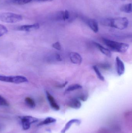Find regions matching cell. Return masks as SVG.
<instances>
[{
  "mask_svg": "<svg viewBox=\"0 0 132 133\" xmlns=\"http://www.w3.org/2000/svg\"><path fill=\"white\" fill-rule=\"evenodd\" d=\"M67 83H68V82H67V81H66V82H64V83L62 84L58 85V86H57V87L60 88H63L64 87L66 86V85L67 84Z\"/></svg>",
  "mask_w": 132,
  "mask_h": 133,
  "instance_id": "484cf974",
  "label": "cell"
},
{
  "mask_svg": "<svg viewBox=\"0 0 132 133\" xmlns=\"http://www.w3.org/2000/svg\"><path fill=\"white\" fill-rule=\"evenodd\" d=\"M87 24L91 29L94 32L97 33L98 32L99 27L98 23L96 19H90L87 21Z\"/></svg>",
  "mask_w": 132,
  "mask_h": 133,
  "instance_id": "7c38bea8",
  "label": "cell"
},
{
  "mask_svg": "<svg viewBox=\"0 0 132 133\" xmlns=\"http://www.w3.org/2000/svg\"><path fill=\"white\" fill-rule=\"evenodd\" d=\"M115 61H116L117 73L119 76H122L124 74L125 71V67L124 63L118 57H117L116 58Z\"/></svg>",
  "mask_w": 132,
  "mask_h": 133,
  "instance_id": "8992f818",
  "label": "cell"
},
{
  "mask_svg": "<svg viewBox=\"0 0 132 133\" xmlns=\"http://www.w3.org/2000/svg\"><path fill=\"white\" fill-rule=\"evenodd\" d=\"M100 67L104 69L108 70L110 69L111 66L108 64H102L100 65Z\"/></svg>",
  "mask_w": 132,
  "mask_h": 133,
  "instance_id": "d4e9b609",
  "label": "cell"
},
{
  "mask_svg": "<svg viewBox=\"0 0 132 133\" xmlns=\"http://www.w3.org/2000/svg\"><path fill=\"white\" fill-rule=\"evenodd\" d=\"M82 87L80 84H72L67 88L66 90V92H71L76 90H79L82 88Z\"/></svg>",
  "mask_w": 132,
  "mask_h": 133,
  "instance_id": "2e32d148",
  "label": "cell"
},
{
  "mask_svg": "<svg viewBox=\"0 0 132 133\" xmlns=\"http://www.w3.org/2000/svg\"><path fill=\"white\" fill-rule=\"evenodd\" d=\"M0 81L15 84H20L28 82L26 77L21 76H7L0 75Z\"/></svg>",
  "mask_w": 132,
  "mask_h": 133,
  "instance_id": "277c9868",
  "label": "cell"
},
{
  "mask_svg": "<svg viewBox=\"0 0 132 133\" xmlns=\"http://www.w3.org/2000/svg\"><path fill=\"white\" fill-rule=\"evenodd\" d=\"M22 19V16L19 14L11 12H4L0 14V20L7 23H15Z\"/></svg>",
  "mask_w": 132,
  "mask_h": 133,
  "instance_id": "3957f363",
  "label": "cell"
},
{
  "mask_svg": "<svg viewBox=\"0 0 132 133\" xmlns=\"http://www.w3.org/2000/svg\"><path fill=\"white\" fill-rule=\"evenodd\" d=\"M69 57L71 62L74 64L80 65L82 63V57L80 54L77 52H71Z\"/></svg>",
  "mask_w": 132,
  "mask_h": 133,
  "instance_id": "52a82bcc",
  "label": "cell"
},
{
  "mask_svg": "<svg viewBox=\"0 0 132 133\" xmlns=\"http://www.w3.org/2000/svg\"><path fill=\"white\" fill-rule=\"evenodd\" d=\"M52 46L54 49L57 50H60L61 49V46L59 42H57L54 43L52 45Z\"/></svg>",
  "mask_w": 132,
  "mask_h": 133,
  "instance_id": "603a6c76",
  "label": "cell"
},
{
  "mask_svg": "<svg viewBox=\"0 0 132 133\" xmlns=\"http://www.w3.org/2000/svg\"><path fill=\"white\" fill-rule=\"evenodd\" d=\"M69 17V14L67 10L63 11V20H66L68 19Z\"/></svg>",
  "mask_w": 132,
  "mask_h": 133,
  "instance_id": "cb8c5ba5",
  "label": "cell"
},
{
  "mask_svg": "<svg viewBox=\"0 0 132 133\" xmlns=\"http://www.w3.org/2000/svg\"><path fill=\"white\" fill-rule=\"evenodd\" d=\"M56 121V119L52 117H47L43 121H42L38 124V126L44 125L53 123Z\"/></svg>",
  "mask_w": 132,
  "mask_h": 133,
  "instance_id": "5bb4252c",
  "label": "cell"
},
{
  "mask_svg": "<svg viewBox=\"0 0 132 133\" xmlns=\"http://www.w3.org/2000/svg\"><path fill=\"white\" fill-rule=\"evenodd\" d=\"M53 1V0H48V1Z\"/></svg>",
  "mask_w": 132,
  "mask_h": 133,
  "instance_id": "4316f807",
  "label": "cell"
},
{
  "mask_svg": "<svg viewBox=\"0 0 132 133\" xmlns=\"http://www.w3.org/2000/svg\"><path fill=\"white\" fill-rule=\"evenodd\" d=\"M81 120H79L78 119H71V120L69 121L66 124L65 127L62 130V131H61V133H66V132L71 128V126L73 124L76 123V124L80 125L81 123Z\"/></svg>",
  "mask_w": 132,
  "mask_h": 133,
  "instance_id": "4fadbf2b",
  "label": "cell"
},
{
  "mask_svg": "<svg viewBox=\"0 0 132 133\" xmlns=\"http://www.w3.org/2000/svg\"><path fill=\"white\" fill-rule=\"evenodd\" d=\"M94 44L96 46V47L98 49H99V50L103 54L106 55L107 57H111L112 56L111 52L109 49L105 48L100 44L96 42H94Z\"/></svg>",
  "mask_w": 132,
  "mask_h": 133,
  "instance_id": "8fae6325",
  "label": "cell"
},
{
  "mask_svg": "<svg viewBox=\"0 0 132 133\" xmlns=\"http://www.w3.org/2000/svg\"><path fill=\"white\" fill-rule=\"evenodd\" d=\"M120 10L121 11L124 12L126 13H130L132 12L131 4L123 5L121 7Z\"/></svg>",
  "mask_w": 132,
  "mask_h": 133,
  "instance_id": "e0dca14e",
  "label": "cell"
},
{
  "mask_svg": "<svg viewBox=\"0 0 132 133\" xmlns=\"http://www.w3.org/2000/svg\"><path fill=\"white\" fill-rule=\"evenodd\" d=\"M24 130H26L30 128L31 125L38 122V119L31 116H21L19 117Z\"/></svg>",
  "mask_w": 132,
  "mask_h": 133,
  "instance_id": "5b68a950",
  "label": "cell"
},
{
  "mask_svg": "<svg viewBox=\"0 0 132 133\" xmlns=\"http://www.w3.org/2000/svg\"><path fill=\"white\" fill-rule=\"evenodd\" d=\"M128 24V20L127 18L125 17L108 19L105 22V25L121 30L126 29Z\"/></svg>",
  "mask_w": 132,
  "mask_h": 133,
  "instance_id": "7a4b0ae2",
  "label": "cell"
},
{
  "mask_svg": "<svg viewBox=\"0 0 132 133\" xmlns=\"http://www.w3.org/2000/svg\"><path fill=\"white\" fill-rule=\"evenodd\" d=\"M9 104L7 100L0 95V106H8Z\"/></svg>",
  "mask_w": 132,
  "mask_h": 133,
  "instance_id": "44dd1931",
  "label": "cell"
},
{
  "mask_svg": "<svg viewBox=\"0 0 132 133\" xmlns=\"http://www.w3.org/2000/svg\"><path fill=\"white\" fill-rule=\"evenodd\" d=\"M102 40L109 49L118 53L124 54L127 51L129 48V45L125 43L116 42L106 38H103Z\"/></svg>",
  "mask_w": 132,
  "mask_h": 133,
  "instance_id": "6da1fadb",
  "label": "cell"
},
{
  "mask_svg": "<svg viewBox=\"0 0 132 133\" xmlns=\"http://www.w3.org/2000/svg\"><path fill=\"white\" fill-rule=\"evenodd\" d=\"M67 106L74 109H79L81 106V103L80 100L76 98H71L68 101Z\"/></svg>",
  "mask_w": 132,
  "mask_h": 133,
  "instance_id": "9c48e42d",
  "label": "cell"
},
{
  "mask_svg": "<svg viewBox=\"0 0 132 133\" xmlns=\"http://www.w3.org/2000/svg\"><path fill=\"white\" fill-rule=\"evenodd\" d=\"M8 30L5 26L0 24V37L7 33Z\"/></svg>",
  "mask_w": 132,
  "mask_h": 133,
  "instance_id": "ffe728a7",
  "label": "cell"
},
{
  "mask_svg": "<svg viewBox=\"0 0 132 133\" xmlns=\"http://www.w3.org/2000/svg\"><path fill=\"white\" fill-rule=\"evenodd\" d=\"M93 68L98 78L102 81H104L105 80V77H104L102 74L101 72L98 69V67L96 65H94L93 66Z\"/></svg>",
  "mask_w": 132,
  "mask_h": 133,
  "instance_id": "ac0fdd59",
  "label": "cell"
},
{
  "mask_svg": "<svg viewBox=\"0 0 132 133\" xmlns=\"http://www.w3.org/2000/svg\"><path fill=\"white\" fill-rule=\"evenodd\" d=\"M33 1H46L48 0H12L13 4L17 5H24L28 4Z\"/></svg>",
  "mask_w": 132,
  "mask_h": 133,
  "instance_id": "9a60e30c",
  "label": "cell"
},
{
  "mask_svg": "<svg viewBox=\"0 0 132 133\" xmlns=\"http://www.w3.org/2000/svg\"><path fill=\"white\" fill-rule=\"evenodd\" d=\"M46 97H47L48 101H49L51 108L56 111H58L59 110V106L57 103L54 97L50 94L49 91H46Z\"/></svg>",
  "mask_w": 132,
  "mask_h": 133,
  "instance_id": "ba28073f",
  "label": "cell"
},
{
  "mask_svg": "<svg viewBox=\"0 0 132 133\" xmlns=\"http://www.w3.org/2000/svg\"><path fill=\"white\" fill-rule=\"evenodd\" d=\"M88 97V94L86 93H83L80 95L78 97V99L81 100L83 101H86L87 100Z\"/></svg>",
  "mask_w": 132,
  "mask_h": 133,
  "instance_id": "7402d4cb",
  "label": "cell"
},
{
  "mask_svg": "<svg viewBox=\"0 0 132 133\" xmlns=\"http://www.w3.org/2000/svg\"><path fill=\"white\" fill-rule=\"evenodd\" d=\"M40 28V24L38 23H36L33 25H24L21 26L18 28V30L21 31L29 32L31 30L38 29Z\"/></svg>",
  "mask_w": 132,
  "mask_h": 133,
  "instance_id": "30bf717a",
  "label": "cell"
},
{
  "mask_svg": "<svg viewBox=\"0 0 132 133\" xmlns=\"http://www.w3.org/2000/svg\"><path fill=\"white\" fill-rule=\"evenodd\" d=\"M25 102L28 106L30 107L31 108H34L35 107V101L29 97H27L25 99Z\"/></svg>",
  "mask_w": 132,
  "mask_h": 133,
  "instance_id": "d6986e66",
  "label": "cell"
}]
</instances>
